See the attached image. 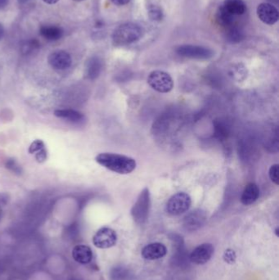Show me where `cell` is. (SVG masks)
<instances>
[{
  "label": "cell",
  "instance_id": "cell-3",
  "mask_svg": "<svg viewBox=\"0 0 279 280\" xmlns=\"http://www.w3.org/2000/svg\"><path fill=\"white\" fill-rule=\"evenodd\" d=\"M147 84L152 89L159 93L171 92L174 88V81L171 75L163 71H153L147 77Z\"/></svg>",
  "mask_w": 279,
  "mask_h": 280
},
{
  "label": "cell",
  "instance_id": "cell-15",
  "mask_svg": "<svg viewBox=\"0 0 279 280\" xmlns=\"http://www.w3.org/2000/svg\"><path fill=\"white\" fill-rule=\"evenodd\" d=\"M72 257L78 263L89 264L93 259V251L89 246L77 245L73 248Z\"/></svg>",
  "mask_w": 279,
  "mask_h": 280
},
{
  "label": "cell",
  "instance_id": "cell-11",
  "mask_svg": "<svg viewBox=\"0 0 279 280\" xmlns=\"http://www.w3.org/2000/svg\"><path fill=\"white\" fill-rule=\"evenodd\" d=\"M167 249L166 246L160 243L154 242L145 246L142 249V256L146 260H157L166 256Z\"/></svg>",
  "mask_w": 279,
  "mask_h": 280
},
{
  "label": "cell",
  "instance_id": "cell-1",
  "mask_svg": "<svg viewBox=\"0 0 279 280\" xmlns=\"http://www.w3.org/2000/svg\"><path fill=\"white\" fill-rule=\"evenodd\" d=\"M99 165L112 172L128 175L136 169L137 163L134 158L121 154L103 153L95 158Z\"/></svg>",
  "mask_w": 279,
  "mask_h": 280
},
{
  "label": "cell",
  "instance_id": "cell-31",
  "mask_svg": "<svg viewBox=\"0 0 279 280\" xmlns=\"http://www.w3.org/2000/svg\"><path fill=\"white\" fill-rule=\"evenodd\" d=\"M111 1L113 2L114 4L117 5V6H122V5L129 3L130 0H111Z\"/></svg>",
  "mask_w": 279,
  "mask_h": 280
},
{
  "label": "cell",
  "instance_id": "cell-34",
  "mask_svg": "<svg viewBox=\"0 0 279 280\" xmlns=\"http://www.w3.org/2000/svg\"><path fill=\"white\" fill-rule=\"evenodd\" d=\"M43 1L48 4H55L59 0H43Z\"/></svg>",
  "mask_w": 279,
  "mask_h": 280
},
{
  "label": "cell",
  "instance_id": "cell-27",
  "mask_svg": "<svg viewBox=\"0 0 279 280\" xmlns=\"http://www.w3.org/2000/svg\"><path fill=\"white\" fill-rule=\"evenodd\" d=\"M279 164H275L271 165L269 170V175H270V180L273 183H275V185H279Z\"/></svg>",
  "mask_w": 279,
  "mask_h": 280
},
{
  "label": "cell",
  "instance_id": "cell-7",
  "mask_svg": "<svg viewBox=\"0 0 279 280\" xmlns=\"http://www.w3.org/2000/svg\"><path fill=\"white\" fill-rule=\"evenodd\" d=\"M150 207V194L148 189H143L132 209V215L135 220L143 221L146 220Z\"/></svg>",
  "mask_w": 279,
  "mask_h": 280
},
{
  "label": "cell",
  "instance_id": "cell-33",
  "mask_svg": "<svg viewBox=\"0 0 279 280\" xmlns=\"http://www.w3.org/2000/svg\"><path fill=\"white\" fill-rule=\"evenodd\" d=\"M4 28H3V26L2 24H0V40L3 38L4 36Z\"/></svg>",
  "mask_w": 279,
  "mask_h": 280
},
{
  "label": "cell",
  "instance_id": "cell-14",
  "mask_svg": "<svg viewBox=\"0 0 279 280\" xmlns=\"http://www.w3.org/2000/svg\"><path fill=\"white\" fill-rule=\"evenodd\" d=\"M260 196V189L255 183H249L245 185V189L243 190V194L241 197V201L243 205L248 206L251 205L256 201L258 198Z\"/></svg>",
  "mask_w": 279,
  "mask_h": 280
},
{
  "label": "cell",
  "instance_id": "cell-28",
  "mask_svg": "<svg viewBox=\"0 0 279 280\" xmlns=\"http://www.w3.org/2000/svg\"><path fill=\"white\" fill-rule=\"evenodd\" d=\"M223 258H224V261H225L226 263L232 265V264H234V262L236 261V252H235L233 249H227V250H225V251H224Z\"/></svg>",
  "mask_w": 279,
  "mask_h": 280
},
{
  "label": "cell",
  "instance_id": "cell-16",
  "mask_svg": "<svg viewBox=\"0 0 279 280\" xmlns=\"http://www.w3.org/2000/svg\"><path fill=\"white\" fill-rule=\"evenodd\" d=\"M39 34L43 39L48 41H56L63 38L64 31L63 28L53 25H44L39 28Z\"/></svg>",
  "mask_w": 279,
  "mask_h": 280
},
{
  "label": "cell",
  "instance_id": "cell-36",
  "mask_svg": "<svg viewBox=\"0 0 279 280\" xmlns=\"http://www.w3.org/2000/svg\"><path fill=\"white\" fill-rule=\"evenodd\" d=\"M268 1H270V2H276V3L279 2V0H268Z\"/></svg>",
  "mask_w": 279,
  "mask_h": 280
},
{
  "label": "cell",
  "instance_id": "cell-38",
  "mask_svg": "<svg viewBox=\"0 0 279 280\" xmlns=\"http://www.w3.org/2000/svg\"><path fill=\"white\" fill-rule=\"evenodd\" d=\"M275 232H276V235H277L278 237H279V228L276 229V231H275Z\"/></svg>",
  "mask_w": 279,
  "mask_h": 280
},
{
  "label": "cell",
  "instance_id": "cell-2",
  "mask_svg": "<svg viewBox=\"0 0 279 280\" xmlns=\"http://www.w3.org/2000/svg\"><path fill=\"white\" fill-rule=\"evenodd\" d=\"M143 30L140 25L128 22L116 27L112 34V41L116 46L128 45L140 40Z\"/></svg>",
  "mask_w": 279,
  "mask_h": 280
},
{
  "label": "cell",
  "instance_id": "cell-19",
  "mask_svg": "<svg viewBox=\"0 0 279 280\" xmlns=\"http://www.w3.org/2000/svg\"><path fill=\"white\" fill-rule=\"evenodd\" d=\"M147 11L148 17L153 22H161L164 18L163 8L156 1H148L147 4Z\"/></svg>",
  "mask_w": 279,
  "mask_h": 280
},
{
  "label": "cell",
  "instance_id": "cell-30",
  "mask_svg": "<svg viewBox=\"0 0 279 280\" xmlns=\"http://www.w3.org/2000/svg\"><path fill=\"white\" fill-rule=\"evenodd\" d=\"M9 201V194H6V193H0V209L6 206Z\"/></svg>",
  "mask_w": 279,
  "mask_h": 280
},
{
  "label": "cell",
  "instance_id": "cell-12",
  "mask_svg": "<svg viewBox=\"0 0 279 280\" xmlns=\"http://www.w3.org/2000/svg\"><path fill=\"white\" fill-rule=\"evenodd\" d=\"M206 214L201 210L193 211L184 218V226L188 230H198L205 223Z\"/></svg>",
  "mask_w": 279,
  "mask_h": 280
},
{
  "label": "cell",
  "instance_id": "cell-8",
  "mask_svg": "<svg viewBox=\"0 0 279 280\" xmlns=\"http://www.w3.org/2000/svg\"><path fill=\"white\" fill-rule=\"evenodd\" d=\"M48 62L53 69L64 71L71 66L72 59L67 51L57 50L48 56Z\"/></svg>",
  "mask_w": 279,
  "mask_h": 280
},
{
  "label": "cell",
  "instance_id": "cell-32",
  "mask_svg": "<svg viewBox=\"0 0 279 280\" xmlns=\"http://www.w3.org/2000/svg\"><path fill=\"white\" fill-rule=\"evenodd\" d=\"M8 3V0H0V9L4 8Z\"/></svg>",
  "mask_w": 279,
  "mask_h": 280
},
{
  "label": "cell",
  "instance_id": "cell-9",
  "mask_svg": "<svg viewBox=\"0 0 279 280\" xmlns=\"http://www.w3.org/2000/svg\"><path fill=\"white\" fill-rule=\"evenodd\" d=\"M259 19L265 24L274 25L279 21V11L270 2H262L257 7Z\"/></svg>",
  "mask_w": 279,
  "mask_h": 280
},
{
  "label": "cell",
  "instance_id": "cell-4",
  "mask_svg": "<svg viewBox=\"0 0 279 280\" xmlns=\"http://www.w3.org/2000/svg\"><path fill=\"white\" fill-rule=\"evenodd\" d=\"M192 205L191 197L186 193L179 192L171 197L166 202V210L170 215L179 216L188 211Z\"/></svg>",
  "mask_w": 279,
  "mask_h": 280
},
{
  "label": "cell",
  "instance_id": "cell-40",
  "mask_svg": "<svg viewBox=\"0 0 279 280\" xmlns=\"http://www.w3.org/2000/svg\"></svg>",
  "mask_w": 279,
  "mask_h": 280
},
{
  "label": "cell",
  "instance_id": "cell-39",
  "mask_svg": "<svg viewBox=\"0 0 279 280\" xmlns=\"http://www.w3.org/2000/svg\"><path fill=\"white\" fill-rule=\"evenodd\" d=\"M75 2H82V1H84V0H74Z\"/></svg>",
  "mask_w": 279,
  "mask_h": 280
},
{
  "label": "cell",
  "instance_id": "cell-5",
  "mask_svg": "<svg viewBox=\"0 0 279 280\" xmlns=\"http://www.w3.org/2000/svg\"><path fill=\"white\" fill-rule=\"evenodd\" d=\"M176 53L183 58L197 59V60H207L214 55V52L203 46L184 44L176 48Z\"/></svg>",
  "mask_w": 279,
  "mask_h": 280
},
{
  "label": "cell",
  "instance_id": "cell-20",
  "mask_svg": "<svg viewBox=\"0 0 279 280\" xmlns=\"http://www.w3.org/2000/svg\"><path fill=\"white\" fill-rule=\"evenodd\" d=\"M234 17L235 16L228 12L223 5L217 10L216 21L218 24L220 25L221 27H229L234 24Z\"/></svg>",
  "mask_w": 279,
  "mask_h": 280
},
{
  "label": "cell",
  "instance_id": "cell-21",
  "mask_svg": "<svg viewBox=\"0 0 279 280\" xmlns=\"http://www.w3.org/2000/svg\"><path fill=\"white\" fill-rule=\"evenodd\" d=\"M39 47H40V44H39V41L32 39L29 40L25 41L24 43H22L21 51L24 55H32L39 50Z\"/></svg>",
  "mask_w": 279,
  "mask_h": 280
},
{
  "label": "cell",
  "instance_id": "cell-22",
  "mask_svg": "<svg viewBox=\"0 0 279 280\" xmlns=\"http://www.w3.org/2000/svg\"><path fill=\"white\" fill-rule=\"evenodd\" d=\"M244 39V34L238 27H231L227 31L226 40L231 43H238Z\"/></svg>",
  "mask_w": 279,
  "mask_h": 280
},
{
  "label": "cell",
  "instance_id": "cell-23",
  "mask_svg": "<svg viewBox=\"0 0 279 280\" xmlns=\"http://www.w3.org/2000/svg\"><path fill=\"white\" fill-rule=\"evenodd\" d=\"M214 134L216 138L219 139H226L229 134V130L224 123L219 120H215L214 123Z\"/></svg>",
  "mask_w": 279,
  "mask_h": 280
},
{
  "label": "cell",
  "instance_id": "cell-25",
  "mask_svg": "<svg viewBox=\"0 0 279 280\" xmlns=\"http://www.w3.org/2000/svg\"><path fill=\"white\" fill-rule=\"evenodd\" d=\"M5 166L7 168V170L12 171L14 174L17 175H21L22 173V166L18 164L17 160L13 159V158H9L7 159L6 162H5Z\"/></svg>",
  "mask_w": 279,
  "mask_h": 280
},
{
  "label": "cell",
  "instance_id": "cell-10",
  "mask_svg": "<svg viewBox=\"0 0 279 280\" xmlns=\"http://www.w3.org/2000/svg\"><path fill=\"white\" fill-rule=\"evenodd\" d=\"M214 248L210 243H203L196 247L190 254V260L193 263L203 265L209 261L214 254Z\"/></svg>",
  "mask_w": 279,
  "mask_h": 280
},
{
  "label": "cell",
  "instance_id": "cell-26",
  "mask_svg": "<svg viewBox=\"0 0 279 280\" xmlns=\"http://www.w3.org/2000/svg\"><path fill=\"white\" fill-rule=\"evenodd\" d=\"M46 148L45 144L43 143V140L41 139H36L34 142H32V144L30 145L28 152L31 154H35L38 152L40 151L42 149Z\"/></svg>",
  "mask_w": 279,
  "mask_h": 280
},
{
  "label": "cell",
  "instance_id": "cell-29",
  "mask_svg": "<svg viewBox=\"0 0 279 280\" xmlns=\"http://www.w3.org/2000/svg\"><path fill=\"white\" fill-rule=\"evenodd\" d=\"M35 158L39 163H43L48 159V151L46 148L35 154Z\"/></svg>",
  "mask_w": 279,
  "mask_h": 280
},
{
  "label": "cell",
  "instance_id": "cell-6",
  "mask_svg": "<svg viewBox=\"0 0 279 280\" xmlns=\"http://www.w3.org/2000/svg\"><path fill=\"white\" fill-rule=\"evenodd\" d=\"M117 235L113 230L110 228L104 227L95 234L93 242L95 247L101 249L110 248L116 244Z\"/></svg>",
  "mask_w": 279,
  "mask_h": 280
},
{
  "label": "cell",
  "instance_id": "cell-18",
  "mask_svg": "<svg viewBox=\"0 0 279 280\" xmlns=\"http://www.w3.org/2000/svg\"><path fill=\"white\" fill-rule=\"evenodd\" d=\"M223 6L234 16L244 14L246 10V5L243 0H225Z\"/></svg>",
  "mask_w": 279,
  "mask_h": 280
},
{
  "label": "cell",
  "instance_id": "cell-13",
  "mask_svg": "<svg viewBox=\"0 0 279 280\" xmlns=\"http://www.w3.org/2000/svg\"><path fill=\"white\" fill-rule=\"evenodd\" d=\"M54 116L75 124H80L85 120V117L83 113L74 109H58L54 112Z\"/></svg>",
  "mask_w": 279,
  "mask_h": 280
},
{
  "label": "cell",
  "instance_id": "cell-37",
  "mask_svg": "<svg viewBox=\"0 0 279 280\" xmlns=\"http://www.w3.org/2000/svg\"><path fill=\"white\" fill-rule=\"evenodd\" d=\"M2 209H0V220H1V218H2Z\"/></svg>",
  "mask_w": 279,
  "mask_h": 280
},
{
  "label": "cell",
  "instance_id": "cell-17",
  "mask_svg": "<svg viewBox=\"0 0 279 280\" xmlns=\"http://www.w3.org/2000/svg\"><path fill=\"white\" fill-rule=\"evenodd\" d=\"M102 68H103V63L100 58L98 57L89 58L85 67V75L87 78L90 80L96 79L101 73Z\"/></svg>",
  "mask_w": 279,
  "mask_h": 280
},
{
  "label": "cell",
  "instance_id": "cell-24",
  "mask_svg": "<svg viewBox=\"0 0 279 280\" xmlns=\"http://www.w3.org/2000/svg\"><path fill=\"white\" fill-rule=\"evenodd\" d=\"M231 73L236 79L241 80L242 77H243V79H244L247 74V70L244 65L239 63V64L234 65L232 68Z\"/></svg>",
  "mask_w": 279,
  "mask_h": 280
},
{
  "label": "cell",
  "instance_id": "cell-35",
  "mask_svg": "<svg viewBox=\"0 0 279 280\" xmlns=\"http://www.w3.org/2000/svg\"><path fill=\"white\" fill-rule=\"evenodd\" d=\"M29 0H18V2H19L20 4H25V3H27Z\"/></svg>",
  "mask_w": 279,
  "mask_h": 280
}]
</instances>
